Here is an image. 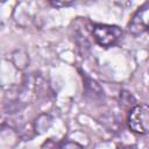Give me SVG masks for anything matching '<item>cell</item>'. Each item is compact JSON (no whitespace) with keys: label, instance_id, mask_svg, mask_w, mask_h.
<instances>
[{"label":"cell","instance_id":"7a4b0ae2","mask_svg":"<svg viewBox=\"0 0 149 149\" xmlns=\"http://www.w3.org/2000/svg\"><path fill=\"white\" fill-rule=\"evenodd\" d=\"M92 35L98 45L102 48H111L115 45L122 36V30L112 24H94Z\"/></svg>","mask_w":149,"mask_h":149},{"label":"cell","instance_id":"5b68a950","mask_svg":"<svg viewBox=\"0 0 149 149\" xmlns=\"http://www.w3.org/2000/svg\"><path fill=\"white\" fill-rule=\"evenodd\" d=\"M49 5L55 7V8H63V7H69V6H72L73 2H70V1H49Z\"/></svg>","mask_w":149,"mask_h":149},{"label":"cell","instance_id":"8992f818","mask_svg":"<svg viewBox=\"0 0 149 149\" xmlns=\"http://www.w3.org/2000/svg\"><path fill=\"white\" fill-rule=\"evenodd\" d=\"M120 149H137V147L136 146H125V147H122Z\"/></svg>","mask_w":149,"mask_h":149},{"label":"cell","instance_id":"277c9868","mask_svg":"<svg viewBox=\"0 0 149 149\" xmlns=\"http://www.w3.org/2000/svg\"><path fill=\"white\" fill-rule=\"evenodd\" d=\"M57 149H85L80 143L74 141H65L63 142Z\"/></svg>","mask_w":149,"mask_h":149},{"label":"cell","instance_id":"6da1fadb","mask_svg":"<svg viewBox=\"0 0 149 149\" xmlns=\"http://www.w3.org/2000/svg\"><path fill=\"white\" fill-rule=\"evenodd\" d=\"M129 129L137 135L149 134V105L136 104L129 109L127 116Z\"/></svg>","mask_w":149,"mask_h":149},{"label":"cell","instance_id":"3957f363","mask_svg":"<svg viewBox=\"0 0 149 149\" xmlns=\"http://www.w3.org/2000/svg\"><path fill=\"white\" fill-rule=\"evenodd\" d=\"M128 30L133 36H140L149 31V1L140 6L128 22Z\"/></svg>","mask_w":149,"mask_h":149}]
</instances>
